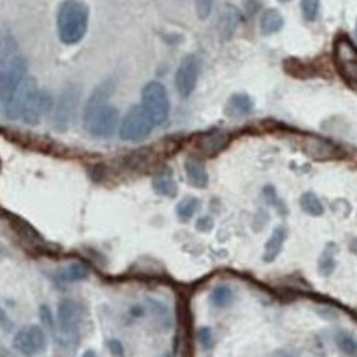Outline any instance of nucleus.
Segmentation results:
<instances>
[{"instance_id":"nucleus-1","label":"nucleus","mask_w":357,"mask_h":357,"mask_svg":"<svg viewBox=\"0 0 357 357\" xmlns=\"http://www.w3.org/2000/svg\"><path fill=\"white\" fill-rule=\"evenodd\" d=\"M114 91L113 79H106L93 91L84 108V128L95 137L113 136L119 124V111L108 100Z\"/></svg>"},{"instance_id":"nucleus-2","label":"nucleus","mask_w":357,"mask_h":357,"mask_svg":"<svg viewBox=\"0 0 357 357\" xmlns=\"http://www.w3.org/2000/svg\"><path fill=\"white\" fill-rule=\"evenodd\" d=\"M89 12L79 0H65L58 8L56 26L58 37L65 45H77L83 40L88 30Z\"/></svg>"},{"instance_id":"nucleus-3","label":"nucleus","mask_w":357,"mask_h":357,"mask_svg":"<svg viewBox=\"0 0 357 357\" xmlns=\"http://www.w3.org/2000/svg\"><path fill=\"white\" fill-rule=\"evenodd\" d=\"M83 319V310L75 300H61L58 306V328H60L61 346L68 347L77 344V336Z\"/></svg>"},{"instance_id":"nucleus-4","label":"nucleus","mask_w":357,"mask_h":357,"mask_svg":"<svg viewBox=\"0 0 357 357\" xmlns=\"http://www.w3.org/2000/svg\"><path fill=\"white\" fill-rule=\"evenodd\" d=\"M142 108L147 111L155 126L167 121L171 105H169L167 91L162 83L151 82L146 84L142 89Z\"/></svg>"},{"instance_id":"nucleus-5","label":"nucleus","mask_w":357,"mask_h":357,"mask_svg":"<svg viewBox=\"0 0 357 357\" xmlns=\"http://www.w3.org/2000/svg\"><path fill=\"white\" fill-rule=\"evenodd\" d=\"M155 124L147 114V111L142 106H132L124 116L121 128H119V136L123 141L128 142H139L144 141Z\"/></svg>"},{"instance_id":"nucleus-6","label":"nucleus","mask_w":357,"mask_h":357,"mask_svg":"<svg viewBox=\"0 0 357 357\" xmlns=\"http://www.w3.org/2000/svg\"><path fill=\"white\" fill-rule=\"evenodd\" d=\"M334 65L344 82L357 88V48L346 35L334 42Z\"/></svg>"},{"instance_id":"nucleus-7","label":"nucleus","mask_w":357,"mask_h":357,"mask_svg":"<svg viewBox=\"0 0 357 357\" xmlns=\"http://www.w3.org/2000/svg\"><path fill=\"white\" fill-rule=\"evenodd\" d=\"M13 347L25 357H33L45 351L47 347V336L40 326H26L22 328L13 337Z\"/></svg>"},{"instance_id":"nucleus-8","label":"nucleus","mask_w":357,"mask_h":357,"mask_svg":"<svg viewBox=\"0 0 357 357\" xmlns=\"http://www.w3.org/2000/svg\"><path fill=\"white\" fill-rule=\"evenodd\" d=\"M52 95L45 89H35L32 96L29 98L25 102L24 109H22L20 119L25 124H30V126H35L43 119L45 114H48V111L52 109Z\"/></svg>"},{"instance_id":"nucleus-9","label":"nucleus","mask_w":357,"mask_h":357,"mask_svg":"<svg viewBox=\"0 0 357 357\" xmlns=\"http://www.w3.org/2000/svg\"><path fill=\"white\" fill-rule=\"evenodd\" d=\"M37 79L33 77H26L22 79V83L13 89V93L7 98V101L3 102V114L7 116L8 119H20L22 109H24L26 100L32 96V93L37 89Z\"/></svg>"},{"instance_id":"nucleus-10","label":"nucleus","mask_w":357,"mask_h":357,"mask_svg":"<svg viewBox=\"0 0 357 357\" xmlns=\"http://www.w3.org/2000/svg\"><path fill=\"white\" fill-rule=\"evenodd\" d=\"M199 58L195 55H187L182 58L181 65H178L177 73H176V88L178 95L182 98H187L192 95L195 86H197L199 79Z\"/></svg>"},{"instance_id":"nucleus-11","label":"nucleus","mask_w":357,"mask_h":357,"mask_svg":"<svg viewBox=\"0 0 357 357\" xmlns=\"http://www.w3.org/2000/svg\"><path fill=\"white\" fill-rule=\"evenodd\" d=\"M78 106V91H75L73 88L65 89L61 93L60 100L56 102L55 108V116H53V121H55V126L58 129H66L73 121L75 113H77Z\"/></svg>"},{"instance_id":"nucleus-12","label":"nucleus","mask_w":357,"mask_h":357,"mask_svg":"<svg viewBox=\"0 0 357 357\" xmlns=\"http://www.w3.org/2000/svg\"><path fill=\"white\" fill-rule=\"evenodd\" d=\"M192 323L189 310L178 305V334H177V354L178 357H194L192 347Z\"/></svg>"},{"instance_id":"nucleus-13","label":"nucleus","mask_w":357,"mask_h":357,"mask_svg":"<svg viewBox=\"0 0 357 357\" xmlns=\"http://www.w3.org/2000/svg\"><path fill=\"white\" fill-rule=\"evenodd\" d=\"M3 217H6V220L8 225H10V229L15 231V235L19 236L20 240H24L25 243L33 245V247H40V245H43V238L40 236L38 231L35 230L29 222H25L24 218L13 215L10 212H3Z\"/></svg>"},{"instance_id":"nucleus-14","label":"nucleus","mask_w":357,"mask_h":357,"mask_svg":"<svg viewBox=\"0 0 357 357\" xmlns=\"http://www.w3.org/2000/svg\"><path fill=\"white\" fill-rule=\"evenodd\" d=\"M230 142V136L223 131H211L205 132L199 137L197 142V149L207 158H212V155H217L218 153H222Z\"/></svg>"},{"instance_id":"nucleus-15","label":"nucleus","mask_w":357,"mask_h":357,"mask_svg":"<svg viewBox=\"0 0 357 357\" xmlns=\"http://www.w3.org/2000/svg\"><path fill=\"white\" fill-rule=\"evenodd\" d=\"M305 151L311 158L326 160L333 159L339 155V147H336L333 142L323 139L318 136H306L305 137Z\"/></svg>"},{"instance_id":"nucleus-16","label":"nucleus","mask_w":357,"mask_h":357,"mask_svg":"<svg viewBox=\"0 0 357 357\" xmlns=\"http://www.w3.org/2000/svg\"><path fill=\"white\" fill-rule=\"evenodd\" d=\"M240 20H242V15H240V10L234 6H227L223 8L220 20H218V30H220V37L223 40H230L231 35L235 33L236 26H238Z\"/></svg>"},{"instance_id":"nucleus-17","label":"nucleus","mask_w":357,"mask_h":357,"mask_svg":"<svg viewBox=\"0 0 357 357\" xmlns=\"http://www.w3.org/2000/svg\"><path fill=\"white\" fill-rule=\"evenodd\" d=\"M185 174L189 182L197 189H204L208 184V174L205 171V166L199 159H187L185 160Z\"/></svg>"},{"instance_id":"nucleus-18","label":"nucleus","mask_w":357,"mask_h":357,"mask_svg":"<svg viewBox=\"0 0 357 357\" xmlns=\"http://www.w3.org/2000/svg\"><path fill=\"white\" fill-rule=\"evenodd\" d=\"M287 235L288 231L284 227H276L273 230V234H271L270 240H268L266 245H265V255H263V260L266 263H271L276 260V257L280 255L281 248H283V243L284 240H287Z\"/></svg>"},{"instance_id":"nucleus-19","label":"nucleus","mask_w":357,"mask_h":357,"mask_svg":"<svg viewBox=\"0 0 357 357\" xmlns=\"http://www.w3.org/2000/svg\"><path fill=\"white\" fill-rule=\"evenodd\" d=\"M227 111H229L230 116H235V118H242V116H247L253 111V101L250 100L248 95L245 93H236L230 98L229 106H227Z\"/></svg>"},{"instance_id":"nucleus-20","label":"nucleus","mask_w":357,"mask_h":357,"mask_svg":"<svg viewBox=\"0 0 357 357\" xmlns=\"http://www.w3.org/2000/svg\"><path fill=\"white\" fill-rule=\"evenodd\" d=\"M283 24L284 22H283V17H281V13L278 10H275V8H268L261 17L260 30L263 35H273L283 29Z\"/></svg>"},{"instance_id":"nucleus-21","label":"nucleus","mask_w":357,"mask_h":357,"mask_svg":"<svg viewBox=\"0 0 357 357\" xmlns=\"http://www.w3.org/2000/svg\"><path fill=\"white\" fill-rule=\"evenodd\" d=\"M154 190L164 197H174L177 194V184L171 172H159L153 181Z\"/></svg>"},{"instance_id":"nucleus-22","label":"nucleus","mask_w":357,"mask_h":357,"mask_svg":"<svg viewBox=\"0 0 357 357\" xmlns=\"http://www.w3.org/2000/svg\"><path fill=\"white\" fill-rule=\"evenodd\" d=\"M300 205H301L303 212H306L307 215L319 217V215H323V213H324L323 204H321L318 195H314L312 192H306V194L301 195Z\"/></svg>"},{"instance_id":"nucleus-23","label":"nucleus","mask_w":357,"mask_h":357,"mask_svg":"<svg viewBox=\"0 0 357 357\" xmlns=\"http://www.w3.org/2000/svg\"><path fill=\"white\" fill-rule=\"evenodd\" d=\"M336 344L341 349L342 354L349 357H357V339L351 336L349 333L339 331L336 334Z\"/></svg>"},{"instance_id":"nucleus-24","label":"nucleus","mask_w":357,"mask_h":357,"mask_svg":"<svg viewBox=\"0 0 357 357\" xmlns=\"http://www.w3.org/2000/svg\"><path fill=\"white\" fill-rule=\"evenodd\" d=\"M199 208V200L195 197H187L182 200V202H178L177 205V217L181 218L182 222H187L190 220L192 217H194L195 211Z\"/></svg>"},{"instance_id":"nucleus-25","label":"nucleus","mask_w":357,"mask_h":357,"mask_svg":"<svg viewBox=\"0 0 357 357\" xmlns=\"http://www.w3.org/2000/svg\"><path fill=\"white\" fill-rule=\"evenodd\" d=\"M231 298H234V293L229 287H217L211 294V301L217 307L227 306L231 301Z\"/></svg>"},{"instance_id":"nucleus-26","label":"nucleus","mask_w":357,"mask_h":357,"mask_svg":"<svg viewBox=\"0 0 357 357\" xmlns=\"http://www.w3.org/2000/svg\"><path fill=\"white\" fill-rule=\"evenodd\" d=\"M66 281H79L84 280L88 276V270L79 263H73V265L66 266V270L63 271Z\"/></svg>"},{"instance_id":"nucleus-27","label":"nucleus","mask_w":357,"mask_h":357,"mask_svg":"<svg viewBox=\"0 0 357 357\" xmlns=\"http://www.w3.org/2000/svg\"><path fill=\"white\" fill-rule=\"evenodd\" d=\"M303 17L307 22H314L319 12V0H301Z\"/></svg>"},{"instance_id":"nucleus-28","label":"nucleus","mask_w":357,"mask_h":357,"mask_svg":"<svg viewBox=\"0 0 357 357\" xmlns=\"http://www.w3.org/2000/svg\"><path fill=\"white\" fill-rule=\"evenodd\" d=\"M334 253L329 252V250H326V252L323 253V257L319 258V271L321 275L324 276H329L334 271Z\"/></svg>"},{"instance_id":"nucleus-29","label":"nucleus","mask_w":357,"mask_h":357,"mask_svg":"<svg viewBox=\"0 0 357 357\" xmlns=\"http://www.w3.org/2000/svg\"><path fill=\"white\" fill-rule=\"evenodd\" d=\"M213 2H215V0H194L195 12H197V17L200 20H207L208 17H211Z\"/></svg>"},{"instance_id":"nucleus-30","label":"nucleus","mask_w":357,"mask_h":357,"mask_svg":"<svg viewBox=\"0 0 357 357\" xmlns=\"http://www.w3.org/2000/svg\"><path fill=\"white\" fill-rule=\"evenodd\" d=\"M7 96V56L0 58V105Z\"/></svg>"},{"instance_id":"nucleus-31","label":"nucleus","mask_w":357,"mask_h":357,"mask_svg":"<svg viewBox=\"0 0 357 357\" xmlns=\"http://www.w3.org/2000/svg\"><path fill=\"white\" fill-rule=\"evenodd\" d=\"M199 341L200 344H202L204 349H211L212 344H213V337H212V331L208 328H202L199 331Z\"/></svg>"},{"instance_id":"nucleus-32","label":"nucleus","mask_w":357,"mask_h":357,"mask_svg":"<svg viewBox=\"0 0 357 357\" xmlns=\"http://www.w3.org/2000/svg\"><path fill=\"white\" fill-rule=\"evenodd\" d=\"M108 347L111 351V354L116 356V357H123L124 356V347L119 341H116V339H111L108 341Z\"/></svg>"},{"instance_id":"nucleus-33","label":"nucleus","mask_w":357,"mask_h":357,"mask_svg":"<svg viewBox=\"0 0 357 357\" xmlns=\"http://www.w3.org/2000/svg\"><path fill=\"white\" fill-rule=\"evenodd\" d=\"M213 227V222H212V218L211 217H202L200 218V220L197 222V229L200 230V231H208Z\"/></svg>"},{"instance_id":"nucleus-34","label":"nucleus","mask_w":357,"mask_h":357,"mask_svg":"<svg viewBox=\"0 0 357 357\" xmlns=\"http://www.w3.org/2000/svg\"><path fill=\"white\" fill-rule=\"evenodd\" d=\"M40 314H42V319L43 323L48 326V328H53V319H52V312L48 310L47 306H42V310H40Z\"/></svg>"},{"instance_id":"nucleus-35","label":"nucleus","mask_w":357,"mask_h":357,"mask_svg":"<svg viewBox=\"0 0 357 357\" xmlns=\"http://www.w3.org/2000/svg\"><path fill=\"white\" fill-rule=\"evenodd\" d=\"M83 357H98V356H96L93 351H86V352H84V354H83Z\"/></svg>"},{"instance_id":"nucleus-36","label":"nucleus","mask_w":357,"mask_h":357,"mask_svg":"<svg viewBox=\"0 0 357 357\" xmlns=\"http://www.w3.org/2000/svg\"><path fill=\"white\" fill-rule=\"evenodd\" d=\"M351 248L354 250V252L357 253V240H354V242H352V245H351Z\"/></svg>"},{"instance_id":"nucleus-37","label":"nucleus","mask_w":357,"mask_h":357,"mask_svg":"<svg viewBox=\"0 0 357 357\" xmlns=\"http://www.w3.org/2000/svg\"><path fill=\"white\" fill-rule=\"evenodd\" d=\"M280 2H283V3H287V2H289V0H280Z\"/></svg>"},{"instance_id":"nucleus-38","label":"nucleus","mask_w":357,"mask_h":357,"mask_svg":"<svg viewBox=\"0 0 357 357\" xmlns=\"http://www.w3.org/2000/svg\"><path fill=\"white\" fill-rule=\"evenodd\" d=\"M0 169H2V162H0Z\"/></svg>"},{"instance_id":"nucleus-39","label":"nucleus","mask_w":357,"mask_h":357,"mask_svg":"<svg viewBox=\"0 0 357 357\" xmlns=\"http://www.w3.org/2000/svg\"><path fill=\"white\" fill-rule=\"evenodd\" d=\"M356 33H357V26H356Z\"/></svg>"},{"instance_id":"nucleus-40","label":"nucleus","mask_w":357,"mask_h":357,"mask_svg":"<svg viewBox=\"0 0 357 357\" xmlns=\"http://www.w3.org/2000/svg\"><path fill=\"white\" fill-rule=\"evenodd\" d=\"M0 45H2V43H0Z\"/></svg>"}]
</instances>
